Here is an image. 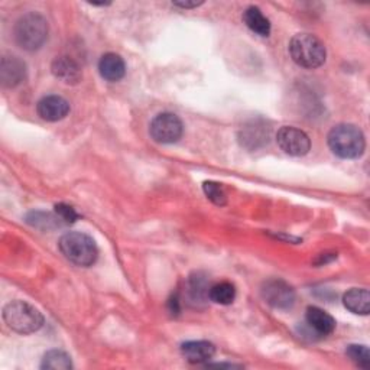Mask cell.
Here are the masks:
<instances>
[{
	"label": "cell",
	"instance_id": "5b68a950",
	"mask_svg": "<svg viewBox=\"0 0 370 370\" xmlns=\"http://www.w3.org/2000/svg\"><path fill=\"white\" fill-rule=\"evenodd\" d=\"M14 34L21 48L26 51H36L48 38V22L42 15L31 12L18 19Z\"/></svg>",
	"mask_w": 370,
	"mask_h": 370
},
{
	"label": "cell",
	"instance_id": "cb8c5ba5",
	"mask_svg": "<svg viewBox=\"0 0 370 370\" xmlns=\"http://www.w3.org/2000/svg\"><path fill=\"white\" fill-rule=\"evenodd\" d=\"M172 5L176 8H181V9H194V8L201 6L203 2H174Z\"/></svg>",
	"mask_w": 370,
	"mask_h": 370
},
{
	"label": "cell",
	"instance_id": "8fae6325",
	"mask_svg": "<svg viewBox=\"0 0 370 370\" xmlns=\"http://www.w3.org/2000/svg\"><path fill=\"white\" fill-rule=\"evenodd\" d=\"M52 74L66 84H77L81 80V69L70 56L55 58L51 66Z\"/></svg>",
	"mask_w": 370,
	"mask_h": 370
},
{
	"label": "cell",
	"instance_id": "7a4b0ae2",
	"mask_svg": "<svg viewBox=\"0 0 370 370\" xmlns=\"http://www.w3.org/2000/svg\"><path fill=\"white\" fill-rule=\"evenodd\" d=\"M59 251L77 266L89 268L96 264L99 249L96 241L86 233L70 231L59 239Z\"/></svg>",
	"mask_w": 370,
	"mask_h": 370
},
{
	"label": "cell",
	"instance_id": "7c38bea8",
	"mask_svg": "<svg viewBox=\"0 0 370 370\" xmlns=\"http://www.w3.org/2000/svg\"><path fill=\"white\" fill-rule=\"evenodd\" d=\"M99 73L104 80L116 83L126 74L125 61L117 54H104L99 61Z\"/></svg>",
	"mask_w": 370,
	"mask_h": 370
},
{
	"label": "cell",
	"instance_id": "44dd1931",
	"mask_svg": "<svg viewBox=\"0 0 370 370\" xmlns=\"http://www.w3.org/2000/svg\"><path fill=\"white\" fill-rule=\"evenodd\" d=\"M346 354L359 366L363 369H367L370 366V351L366 346L361 344H351L347 347Z\"/></svg>",
	"mask_w": 370,
	"mask_h": 370
},
{
	"label": "cell",
	"instance_id": "8992f818",
	"mask_svg": "<svg viewBox=\"0 0 370 370\" xmlns=\"http://www.w3.org/2000/svg\"><path fill=\"white\" fill-rule=\"evenodd\" d=\"M149 134L155 142L171 145L181 139L184 134V125L178 116L172 113H161L151 121Z\"/></svg>",
	"mask_w": 370,
	"mask_h": 370
},
{
	"label": "cell",
	"instance_id": "ac0fdd59",
	"mask_svg": "<svg viewBox=\"0 0 370 370\" xmlns=\"http://www.w3.org/2000/svg\"><path fill=\"white\" fill-rule=\"evenodd\" d=\"M209 298L214 304L230 305L236 298V288L231 282L227 281L217 282L209 288Z\"/></svg>",
	"mask_w": 370,
	"mask_h": 370
},
{
	"label": "cell",
	"instance_id": "ba28073f",
	"mask_svg": "<svg viewBox=\"0 0 370 370\" xmlns=\"http://www.w3.org/2000/svg\"><path fill=\"white\" fill-rule=\"evenodd\" d=\"M264 299L278 310H288L295 302L294 288L282 279H269L262 286Z\"/></svg>",
	"mask_w": 370,
	"mask_h": 370
},
{
	"label": "cell",
	"instance_id": "5bb4252c",
	"mask_svg": "<svg viewBox=\"0 0 370 370\" xmlns=\"http://www.w3.org/2000/svg\"><path fill=\"white\" fill-rule=\"evenodd\" d=\"M305 319L306 324L320 336H329L336 329V320L319 306H308Z\"/></svg>",
	"mask_w": 370,
	"mask_h": 370
},
{
	"label": "cell",
	"instance_id": "9a60e30c",
	"mask_svg": "<svg viewBox=\"0 0 370 370\" xmlns=\"http://www.w3.org/2000/svg\"><path fill=\"white\" fill-rule=\"evenodd\" d=\"M343 304L350 313L367 316L370 311V294L364 288H353L344 294Z\"/></svg>",
	"mask_w": 370,
	"mask_h": 370
},
{
	"label": "cell",
	"instance_id": "e0dca14e",
	"mask_svg": "<svg viewBox=\"0 0 370 370\" xmlns=\"http://www.w3.org/2000/svg\"><path fill=\"white\" fill-rule=\"evenodd\" d=\"M243 22L252 32L261 36H268L271 34V22L256 6H249L243 12Z\"/></svg>",
	"mask_w": 370,
	"mask_h": 370
},
{
	"label": "cell",
	"instance_id": "6da1fadb",
	"mask_svg": "<svg viewBox=\"0 0 370 370\" xmlns=\"http://www.w3.org/2000/svg\"><path fill=\"white\" fill-rule=\"evenodd\" d=\"M329 146L334 155L343 159L360 158L366 148L363 132L350 123H340L327 136Z\"/></svg>",
	"mask_w": 370,
	"mask_h": 370
},
{
	"label": "cell",
	"instance_id": "3957f363",
	"mask_svg": "<svg viewBox=\"0 0 370 370\" xmlns=\"http://www.w3.org/2000/svg\"><path fill=\"white\" fill-rule=\"evenodd\" d=\"M289 54L294 63L302 69H319L326 63L324 44L311 34H298L289 42Z\"/></svg>",
	"mask_w": 370,
	"mask_h": 370
},
{
	"label": "cell",
	"instance_id": "603a6c76",
	"mask_svg": "<svg viewBox=\"0 0 370 370\" xmlns=\"http://www.w3.org/2000/svg\"><path fill=\"white\" fill-rule=\"evenodd\" d=\"M54 209H55V214L59 217V220L63 221L64 224H71V223H74L79 219L77 211L71 206H69V204L59 203Z\"/></svg>",
	"mask_w": 370,
	"mask_h": 370
},
{
	"label": "cell",
	"instance_id": "d4e9b609",
	"mask_svg": "<svg viewBox=\"0 0 370 370\" xmlns=\"http://www.w3.org/2000/svg\"><path fill=\"white\" fill-rule=\"evenodd\" d=\"M168 304H169V311H171L172 314H178V313H179V299H178L176 295L172 296Z\"/></svg>",
	"mask_w": 370,
	"mask_h": 370
},
{
	"label": "cell",
	"instance_id": "2e32d148",
	"mask_svg": "<svg viewBox=\"0 0 370 370\" xmlns=\"http://www.w3.org/2000/svg\"><path fill=\"white\" fill-rule=\"evenodd\" d=\"M240 139L244 146L256 149V148L268 144L269 128L265 125H259L258 121H252L248 126L243 128Z\"/></svg>",
	"mask_w": 370,
	"mask_h": 370
},
{
	"label": "cell",
	"instance_id": "30bf717a",
	"mask_svg": "<svg viewBox=\"0 0 370 370\" xmlns=\"http://www.w3.org/2000/svg\"><path fill=\"white\" fill-rule=\"evenodd\" d=\"M26 79V66L18 56H5L0 66V80L5 87H16Z\"/></svg>",
	"mask_w": 370,
	"mask_h": 370
},
{
	"label": "cell",
	"instance_id": "d6986e66",
	"mask_svg": "<svg viewBox=\"0 0 370 370\" xmlns=\"http://www.w3.org/2000/svg\"><path fill=\"white\" fill-rule=\"evenodd\" d=\"M73 367L71 357L63 350H49L45 353L41 369H51V370H70Z\"/></svg>",
	"mask_w": 370,
	"mask_h": 370
},
{
	"label": "cell",
	"instance_id": "7402d4cb",
	"mask_svg": "<svg viewBox=\"0 0 370 370\" xmlns=\"http://www.w3.org/2000/svg\"><path fill=\"white\" fill-rule=\"evenodd\" d=\"M26 220L29 224L36 226V227H39L42 223V227H45V229H51V227L59 226V223H63L56 214L52 216V214H45V213H31L26 217Z\"/></svg>",
	"mask_w": 370,
	"mask_h": 370
},
{
	"label": "cell",
	"instance_id": "4fadbf2b",
	"mask_svg": "<svg viewBox=\"0 0 370 370\" xmlns=\"http://www.w3.org/2000/svg\"><path fill=\"white\" fill-rule=\"evenodd\" d=\"M182 356L190 363L200 364L210 361L216 354V347L210 341L199 340V341H187L181 346Z\"/></svg>",
	"mask_w": 370,
	"mask_h": 370
},
{
	"label": "cell",
	"instance_id": "ffe728a7",
	"mask_svg": "<svg viewBox=\"0 0 370 370\" xmlns=\"http://www.w3.org/2000/svg\"><path fill=\"white\" fill-rule=\"evenodd\" d=\"M203 190H204V194L207 196V199L210 201H213L216 206L223 207L227 204V196L220 184H217L214 181H206L203 184Z\"/></svg>",
	"mask_w": 370,
	"mask_h": 370
},
{
	"label": "cell",
	"instance_id": "277c9868",
	"mask_svg": "<svg viewBox=\"0 0 370 370\" xmlns=\"http://www.w3.org/2000/svg\"><path fill=\"white\" fill-rule=\"evenodd\" d=\"M4 320L14 331L31 334L44 326V317L38 308L26 301H14L4 308Z\"/></svg>",
	"mask_w": 370,
	"mask_h": 370
},
{
	"label": "cell",
	"instance_id": "52a82bcc",
	"mask_svg": "<svg viewBox=\"0 0 370 370\" xmlns=\"http://www.w3.org/2000/svg\"><path fill=\"white\" fill-rule=\"evenodd\" d=\"M279 148L291 156H304L311 149V141L308 135L296 128L284 126L276 134Z\"/></svg>",
	"mask_w": 370,
	"mask_h": 370
},
{
	"label": "cell",
	"instance_id": "9c48e42d",
	"mask_svg": "<svg viewBox=\"0 0 370 370\" xmlns=\"http://www.w3.org/2000/svg\"><path fill=\"white\" fill-rule=\"evenodd\" d=\"M36 110L41 119L46 121H58L66 119L70 113V103L64 97L51 94L38 101Z\"/></svg>",
	"mask_w": 370,
	"mask_h": 370
}]
</instances>
